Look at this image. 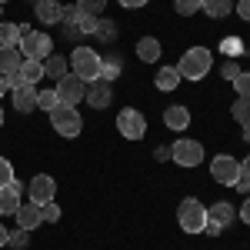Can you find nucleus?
<instances>
[{"instance_id": "obj_1", "label": "nucleus", "mask_w": 250, "mask_h": 250, "mask_svg": "<svg viewBox=\"0 0 250 250\" xmlns=\"http://www.w3.org/2000/svg\"><path fill=\"white\" fill-rule=\"evenodd\" d=\"M210 67H213V54L207 47H190L184 57L177 60V74L187 80H204L210 74Z\"/></svg>"}, {"instance_id": "obj_2", "label": "nucleus", "mask_w": 250, "mask_h": 250, "mask_svg": "<svg viewBox=\"0 0 250 250\" xmlns=\"http://www.w3.org/2000/svg\"><path fill=\"white\" fill-rule=\"evenodd\" d=\"M17 50L23 54V60H47L54 54V40L40 30H30L27 23H20V43Z\"/></svg>"}, {"instance_id": "obj_3", "label": "nucleus", "mask_w": 250, "mask_h": 250, "mask_svg": "<svg viewBox=\"0 0 250 250\" xmlns=\"http://www.w3.org/2000/svg\"><path fill=\"white\" fill-rule=\"evenodd\" d=\"M70 70H74L83 83H94V80H100L104 60H100V54L90 50V47H74V54H70Z\"/></svg>"}, {"instance_id": "obj_4", "label": "nucleus", "mask_w": 250, "mask_h": 250, "mask_svg": "<svg viewBox=\"0 0 250 250\" xmlns=\"http://www.w3.org/2000/svg\"><path fill=\"white\" fill-rule=\"evenodd\" d=\"M177 224H180L184 233H204V227H207V207H204L197 197L180 200V207H177Z\"/></svg>"}, {"instance_id": "obj_5", "label": "nucleus", "mask_w": 250, "mask_h": 250, "mask_svg": "<svg viewBox=\"0 0 250 250\" xmlns=\"http://www.w3.org/2000/svg\"><path fill=\"white\" fill-rule=\"evenodd\" d=\"M50 127L57 130L60 137H77L83 130V120H80V110L70 107V104H57L50 110Z\"/></svg>"}, {"instance_id": "obj_6", "label": "nucleus", "mask_w": 250, "mask_h": 250, "mask_svg": "<svg viewBox=\"0 0 250 250\" xmlns=\"http://www.w3.org/2000/svg\"><path fill=\"white\" fill-rule=\"evenodd\" d=\"M170 160H177L180 167H200L204 164V144L180 137L177 144H170Z\"/></svg>"}, {"instance_id": "obj_7", "label": "nucleus", "mask_w": 250, "mask_h": 250, "mask_svg": "<svg viewBox=\"0 0 250 250\" xmlns=\"http://www.w3.org/2000/svg\"><path fill=\"white\" fill-rule=\"evenodd\" d=\"M117 130L127 140H144L147 137V117L140 114V110H134V107H127V110L117 114Z\"/></svg>"}, {"instance_id": "obj_8", "label": "nucleus", "mask_w": 250, "mask_h": 250, "mask_svg": "<svg viewBox=\"0 0 250 250\" xmlns=\"http://www.w3.org/2000/svg\"><path fill=\"white\" fill-rule=\"evenodd\" d=\"M210 180L224 184V187H233V184L240 180V164H237L230 154L213 157V164H210Z\"/></svg>"}, {"instance_id": "obj_9", "label": "nucleus", "mask_w": 250, "mask_h": 250, "mask_svg": "<svg viewBox=\"0 0 250 250\" xmlns=\"http://www.w3.org/2000/svg\"><path fill=\"white\" fill-rule=\"evenodd\" d=\"M57 97H60V104H70V107H77V100H83L87 97V83L77 77V74H67V77H60L57 80Z\"/></svg>"}, {"instance_id": "obj_10", "label": "nucleus", "mask_w": 250, "mask_h": 250, "mask_svg": "<svg viewBox=\"0 0 250 250\" xmlns=\"http://www.w3.org/2000/svg\"><path fill=\"white\" fill-rule=\"evenodd\" d=\"M54 193H57V180H54L50 173H37V177L30 180L27 197H30L34 204H50V200H54Z\"/></svg>"}, {"instance_id": "obj_11", "label": "nucleus", "mask_w": 250, "mask_h": 250, "mask_svg": "<svg viewBox=\"0 0 250 250\" xmlns=\"http://www.w3.org/2000/svg\"><path fill=\"white\" fill-rule=\"evenodd\" d=\"M20 193H23V184H20L17 177H14L7 187H0V217H7V213H17V207L23 204V200H20Z\"/></svg>"}, {"instance_id": "obj_12", "label": "nucleus", "mask_w": 250, "mask_h": 250, "mask_svg": "<svg viewBox=\"0 0 250 250\" xmlns=\"http://www.w3.org/2000/svg\"><path fill=\"white\" fill-rule=\"evenodd\" d=\"M90 107L97 110H104V107H110L114 104V90H110V83L107 80H94V83H87V97H83Z\"/></svg>"}, {"instance_id": "obj_13", "label": "nucleus", "mask_w": 250, "mask_h": 250, "mask_svg": "<svg viewBox=\"0 0 250 250\" xmlns=\"http://www.w3.org/2000/svg\"><path fill=\"white\" fill-rule=\"evenodd\" d=\"M37 87L34 83H20L14 87V110L17 114H30V110H37Z\"/></svg>"}, {"instance_id": "obj_14", "label": "nucleus", "mask_w": 250, "mask_h": 250, "mask_svg": "<svg viewBox=\"0 0 250 250\" xmlns=\"http://www.w3.org/2000/svg\"><path fill=\"white\" fill-rule=\"evenodd\" d=\"M14 217H17V227H23V230H37L40 224H43V213H40V204H34V200L20 204Z\"/></svg>"}, {"instance_id": "obj_15", "label": "nucleus", "mask_w": 250, "mask_h": 250, "mask_svg": "<svg viewBox=\"0 0 250 250\" xmlns=\"http://www.w3.org/2000/svg\"><path fill=\"white\" fill-rule=\"evenodd\" d=\"M34 14H37L40 23H63V7H60L57 0H37Z\"/></svg>"}, {"instance_id": "obj_16", "label": "nucleus", "mask_w": 250, "mask_h": 250, "mask_svg": "<svg viewBox=\"0 0 250 250\" xmlns=\"http://www.w3.org/2000/svg\"><path fill=\"white\" fill-rule=\"evenodd\" d=\"M207 220H213L217 227H224V230H227L233 220H237V210H233V204H227V200H217L210 210H207Z\"/></svg>"}, {"instance_id": "obj_17", "label": "nucleus", "mask_w": 250, "mask_h": 250, "mask_svg": "<svg viewBox=\"0 0 250 250\" xmlns=\"http://www.w3.org/2000/svg\"><path fill=\"white\" fill-rule=\"evenodd\" d=\"M164 124H167L170 130H187V127H190V110L180 107V104H170V107L164 110Z\"/></svg>"}, {"instance_id": "obj_18", "label": "nucleus", "mask_w": 250, "mask_h": 250, "mask_svg": "<svg viewBox=\"0 0 250 250\" xmlns=\"http://www.w3.org/2000/svg\"><path fill=\"white\" fill-rule=\"evenodd\" d=\"M20 63H23V54H20L17 47H0V77L17 74Z\"/></svg>"}, {"instance_id": "obj_19", "label": "nucleus", "mask_w": 250, "mask_h": 250, "mask_svg": "<svg viewBox=\"0 0 250 250\" xmlns=\"http://www.w3.org/2000/svg\"><path fill=\"white\" fill-rule=\"evenodd\" d=\"M67 74H70V60H67V57H60V54H50V57L43 60V77L60 80V77H67Z\"/></svg>"}, {"instance_id": "obj_20", "label": "nucleus", "mask_w": 250, "mask_h": 250, "mask_svg": "<svg viewBox=\"0 0 250 250\" xmlns=\"http://www.w3.org/2000/svg\"><path fill=\"white\" fill-rule=\"evenodd\" d=\"M160 50H164V47H160L157 37H140L137 40V57L144 60V63H157V60H160Z\"/></svg>"}, {"instance_id": "obj_21", "label": "nucleus", "mask_w": 250, "mask_h": 250, "mask_svg": "<svg viewBox=\"0 0 250 250\" xmlns=\"http://www.w3.org/2000/svg\"><path fill=\"white\" fill-rule=\"evenodd\" d=\"M17 77H20V83H34V87H37V80L43 77V60H23Z\"/></svg>"}, {"instance_id": "obj_22", "label": "nucleus", "mask_w": 250, "mask_h": 250, "mask_svg": "<svg viewBox=\"0 0 250 250\" xmlns=\"http://www.w3.org/2000/svg\"><path fill=\"white\" fill-rule=\"evenodd\" d=\"M180 74H177V67H160V74H157L154 77V83H157V90H167V94H170V90H177V87H180Z\"/></svg>"}, {"instance_id": "obj_23", "label": "nucleus", "mask_w": 250, "mask_h": 250, "mask_svg": "<svg viewBox=\"0 0 250 250\" xmlns=\"http://www.w3.org/2000/svg\"><path fill=\"white\" fill-rule=\"evenodd\" d=\"M200 10H204L207 17L220 20V17H227V14H233V0H204Z\"/></svg>"}, {"instance_id": "obj_24", "label": "nucleus", "mask_w": 250, "mask_h": 250, "mask_svg": "<svg viewBox=\"0 0 250 250\" xmlns=\"http://www.w3.org/2000/svg\"><path fill=\"white\" fill-rule=\"evenodd\" d=\"M20 43V23L0 20V47H17Z\"/></svg>"}, {"instance_id": "obj_25", "label": "nucleus", "mask_w": 250, "mask_h": 250, "mask_svg": "<svg viewBox=\"0 0 250 250\" xmlns=\"http://www.w3.org/2000/svg\"><path fill=\"white\" fill-rule=\"evenodd\" d=\"M230 117L244 127V124H250V100H244V97H237L230 104Z\"/></svg>"}, {"instance_id": "obj_26", "label": "nucleus", "mask_w": 250, "mask_h": 250, "mask_svg": "<svg viewBox=\"0 0 250 250\" xmlns=\"http://www.w3.org/2000/svg\"><path fill=\"white\" fill-rule=\"evenodd\" d=\"M57 104H60V97H57V90H54V87H50V90H40V94H37V110H47V114H50Z\"/></svg>"}, {"instance_id": "obj_27", "label": "nucleus", "mask_w": 250, "mask_h": 250, "mask_svg": "<svg viewBox=\"0 0 250 250\" xmlns=\"http://www.w3.org/2000/svg\"><path fill=\"white\" fill-rule=\"evenodd\" d=\"M104 7H107V0H77V10L87 14V17H100Z\"/></svg>"}, {"instance_id": "obj_28", "label": "nucleus", "mask_w": 250, "mask_h": 250, "mask_svg": "<svg viewBox=\"0 0 250 250\" xmlns=\"http://www.w3.org/2000/svg\"><path fill=\"white\" fill-rule=\"evenodd\" d=\"M27 244H30V230H23V227H17V230H10V237H7V247L23 250Z\"/></svg>"}, {"instance_id": "obj_29", "label": "nucleus", "mask_w": 250, "mask_h": 250, "mask_svg": "<svg viewBox=\"0 0 250 250\" xmlns=\"http://www.w3.org/2000/svg\"><path fill=\"white\" fill-rule=\"evenodd\" d=\"M200 3H204V0H173V10H177L180 17H190V14L200 10Z\"/></svg>"}, {"instance_id": "obj_30", "label": "nucleus", "mask_w": 250, "mask_h": 250, "mask_svg": "<svg viewBox=\"0 0 250 250\" xmlns=\"http://www.w3.org/2000/svg\"><path fill=\"white\" fill-rule=\"evenodd\" d=\"M117 77H120V60H117V57L104 60V70H100V80H107V83H110V80H117Z\"/></svg>"}, {"instance_id": "obj_31", "label": "nucleus", "mask_w": 250, "mask_h": 250, "mask_svg": "<svg viewBox=\"0 0 250 250\" xmlns=\"http://www.w3.org/2000/svg\"><path fill=\"white\" fill-rule=\"evenodd\" d=\"M233 87H237V97H244V100H250V74H237L233 77Z\"/></svg>"}, {"instance_id": "obj_32", "label": "nucleus", "mask_w": 250, "mask_h": 250, "mask_svg": "<svg viewBox=\"0 0 250 250\" xmlns=\"http://www.w3.org/2000/svg\"><path fill=\"white\" fill-rule=\"evenodd\" d=\"M40 213H43V224H57V220H60L57 200H50V204H40Z\"/></svg>"}, {"instance_id": "obj_33", "label": "nucleus", "mask_w": 250, "mask_h": 250, "mask_svg": "<svg viewBox=\"0 0 250 250\" xmlns=\"http://www.w3.org/2000/svg\"><path fill=\"white\" fill-rule=\"evenodd\" d=\"M10 180H14V164L7 157H0V187H7Z\"/></svg>"}, {"instance_id": "obj_34", "label": "nucleus", "mask_w": 250, "mask_h": 250, "mask_svg": "<svg viewBox=\"0 0 250 250\" xmlns=\"http://www.w3.org/2000/svg\"><path fill=\"white\" fill-rule=\"evenodd\" d=\"M224 54H230V57L233 54H244V40L240 37H227L224 40Z\"/></svg>"}, {"instance_id": "obj_35", "label": "nucleus", "mask_w": 250, "mask_h": 250, "mask_svg": "<svg viewBox=\"0 0 250 250\" xmlns=\"http://www.w3.org/2000/svg\"><path fill=\"white\" fill-rule=\"evenodd\" d=\"M220 74H224V77L230 80L233 83V77H237V74H240V67H237V63H233V60H227V63H224V67H220Z\"/></svg>"}, {"instance_id": "obj_36", "label": "nucleus", "mask_w": 250, "mask_h": 250, "mask_svg": "<svg viewBox=\"0 0 250 250\" xmlns=\"http://www.w3.org/2000/svg\"><path fill=\"white\" fill-rule=\"evenodd\" d=\"M233 10H237V17H240V20H250V0H240Z\"/></svg>"}, {"instance_id": "obj_37", "label": "nucleus", "mask_w": 250, "mask_h": 250, "mask_svg": "<svg viewBox=\"0 0 250 250\" xmlns=\"http://www.w3.org/2000/svg\"><path fill=\"white\" fill-rule=\"evenodd\" d=\"M150 0H120V7H127V10H137V7H147Z\"/></svg>"}, {"instance_id": "obj_38", "label": "nucleus", "mask_w": 250, "mask_h": 250, "mask_svg": "<svg viewBox=\"0 0 250 250\" xmlns=\"http://www.w3.org/2000/svg\"><path fill=\"white\" fill-rule=\"evenodd\" d=\"M154 157H157V160H170V147H164V144L154 147Z\"/></svg>"}, {"instance_id": "obj_39", "label": "nucleus", "mask_w": 250, "mask_h": 250, "mask_svg": "<svg viewBox=\"0 0 250 250\" xmlns=\"http://www.w3.org/2000/svg\"><path fill=\"white\" fill-rule=\"evenodd\" d=\"M204 233H210V237H220V233H224V227H217L213 220H207V227H204Z\"/></svg>"}, {"instance_id": "obj_40", "label": "nucleus", "mask_w": 250, "mask_h": 250, "mask_svg": "<svg viewBox=\"0 0 250 250\" xmlns=\"http://www.w3.org/2000/svg\"><path fill=\"white\" fill-rule=\"evenodd\" d=\"M240 220H244V224H250V197L244 200V207H240Z\"/></svg>"}, {"instance_id": "obj_41", "label": "nucleus", "mask_w": 250, "mask_h": 250, "mask_svg": "<svg viewBox=\"0 0 250 250\" xmlns=\"http://www.w3.org/2000/svg\"><path fill=\"white\" fill-rule=\"evenodd\" d=\"M240 177H244V180H250V154H247V160L240 164Z\"/></svg>"}, {"instance_id": "obj_42", "label": "nucleus", "mask_w": 250, "mask_h": 250, "mask_svg": "<svg viewBox=\"0 0 250 250\" xmlns=\"http://www.w3.org/2000/svg\"><path fill=\"white\" fill-rule=\"evenodd\" d=\"M7 237H10V230H7V227L0 224V247H7Z\"/></svg>"}, {"instance_id": "obj_43", "label": "nucleus", "mask_w": 250, "mask_h": 250, "mask_svg": "<svg viewBox=\"0 0 250 250\" xmlns=\"http://www.w3.org/2000/svg\"><path fill=\"white\" fill-rule=\"evenodd\" d=\"M244 140L250 144V124H244Z\"/></svg>"}, {"instance_id": "obj_44", "label": "nucleus", "mask_w": 250, "mask_h": 250, "mask_svg": "<svg viewBox=\"0 0 250 250\" xmlns=\"http://www.w3.org/2000/svg\"><path fill=\"white\" fill-rule=\"evenodd\" d=\"M7 90H10V87H7V83H3V77H0V97L7 94Z\"/></svg>"}, {"instance_id": "obj_45", "label": "nucleus", "mask_w": 250, "mask_h": 250, "mask_svg": "<svg viewBox=\"0 0 250 250\" xmlns=\"http://www.w3.org/2000/svg\"><path fill=\"white\" fill-rule=\"evenodd\" d=\"M0 127H3V107H0Z\"/></svg>"}, {"instance_id": "obj_46", "label": "nucleus", "mask_w": 250, "mask_h": 250, "mask_svg": "<svg viewBox=\"0 0 250 250\" xmlns=\"http://www.w3.org/2000/svg\"><path fill=\"white\" fill-rule=\"evenodd\" d=\"M0 20H3V3H0Z\"/></svg>"}, {"instance_id": "obj_47", "label": "nucleus", "mask_w": 250, "mask_h": 250, "mask_svg": "<svg viewBox=\"0 0 250 250\" xmlns=\"http://www.w3.org/2000/svg\"><path fill=\"white\" fill-rule=\"evenodd\" d=\"M0 3H7V0H0Z\"/></svg>"}]
</instances>
